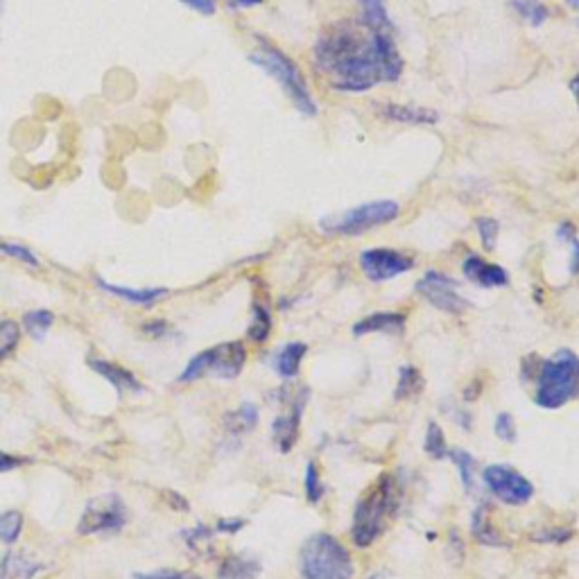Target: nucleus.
<instances>
[{"instance_id": "1", "label": "nucleus", "mask_w": 579, "mask_h": 579, "mask_svg": "<svg viewBox=\"0 0 579 579\" xmlns=\"http://www.w3.org/2000/svg\"><path fill=\"white\" fill-rule=\"evenodd\" d=\"M315 64L344 93H362L380 82H396L403 73L394 32H369L353 21H340L322 32L315 43Z\"/></svg>"}, {"instance_id": "2", "label": "nucleus", "mask_w": 579, "mask_h": 579, "mask_svg": "<svg viewBox=\"0 0 579 579\" xmlns=\"http://www.w3.org/2000/svg\"><path fill=\"white\" fill-rule=\"evenodd\" d=\"M399 507V487L390 473H383L367 489V494L358 500L353 509L351 539L358 548L374 546L376 539L387 530L390 518Z\"/></svg>"}, {"instance_id": "3", "label": "nucleus", "mask_w": 579, "mask_h": 579, "mask_svg": "<svg viewBox=\"0 0 579 579\" xmlns=\"http://www.w3.org/2000/svg\"><path fill=\"white\" fill-rule=\"evenodd\" d=\"M537 392L534 403L546 410H559L579 394V358L577 353L561 349L548 360H541L539 374L534 378Z\"/></svg>"}, {"instance_id": "4", "label": "nucleus", "mask_w": 579, "mask_h": 579, "mask_svg": "<svg viewBox=\"0 0 579 579\" xmlns=\"http://www.w3.org/2000/svg\"><path fill=\"white\" fill-rule=\"evenodd\" d=\"M299 568L304 579H353L356 564L351 552L333 534H313L301 548Z\"/></svg>"}, {"instance_id": "5", "label": "nucleus", "mask_w": 579, "mask_h": 579, "mask_svg": "<svg viewBox=\"0 0 579 579\" xmlns=\"http://www.w3.org/2000/svg\"><path fill=\"white\" fill-rule=\"evenodd\" d=\"M258 43H261V48L249 55V62L261 68V71H265L274 82H279L285 95H288V98L292 100V105H295L301 114L317 116V105H315L313 95H310V89L304 80V75H301L299 71V66L292 62L288 55H283L279 48L270 46L267 41H258Z\"/></svg>"}, {"instance_id": "6", "label": "nucleus", "mask_w": 579, "mask_h": 579, "mask_svg": "<svg viewBox=\"0 0 579 579\" xmlns=\"http://www.w3.org/2000/svg\"><path fill=\"white\" fill-rule=\"evenodd\" d=\"M247 365V349L243 342H222L218 347L206 349L188 362L186 369L179 374V383H195V380L211 374L222 380H233L243 374Z\"/></svg>"}, {"instance_id": "7", "label": "nucleus", "mask_w": 579, "mask_h": 579, "mask_svg": "<svg viewBox=\"0 0 579 579\" xmlns=\"http://www.w3.org/2000/svg\"><path fill=\"white\" fill-rule=\"evenodd\" d=\"M396 215H399V204L392 200H378L340 215H328L319 222V229L328 236H360V233L376 229L380 224L396 220Z\"/></svg>"}, {"instance_id": "8", "label": "nucleus", "mask_w": 579, "mask_h": 579, "mask_svg": "<svg viewBox=\"0 0 579 579\" xmlns=\"http://www.w3.org/2000/svg\"><path fill=\"white\" fill-rule=\"evenodd\" d=\"M127 525V509L118 494H105L86 503L77 532L84 537L91 534H116Z\"/></svg>"}, {"instance_id": "9", "label": "nucleus", "mask_w": 579, "mask_h": 579, "mask_svg": "<svg viewBox=\"0 0 579 579\" xmlns=\"http://www.w3.org/2000/svg\"><path fill=\"white\" fill-rule=\"evenodd\" d=\"M482 480H485L491 494L505 505L521 507L534 498V485L521 471H516L514 466L491 464L482 471Z\"/></svg>"}, {"instance_id": "10", "label": "nucleus", "mask_w": 579, "mask_h": 579, "mask_svg": "<svg viewBox=\"0 0 579 579\" xmlns=\"http://www.w3.org/2000/svg\"><path fill=\"white\" fill-rule=\"evenodd\" d=\"M417 292L428 304H432L437 310H444V313L462 315L464 310L471 308V301L457 292V281L444 272L430 270L423 274L421 281L417 283Z\"/></svg>"}, {"instance_id": "11", "label": "nucleus", "mask_w": 579, "mask_h": 579, "mask_svg": "<svg viewBox=\"0 0 579 579\" xmlns=\"http://www.w3.org/2000/svg\"><path fill=\"white\" fill-rule=\"evenodd\" d=\"M308 396H310L308 387H301V390L295 392V396H290L288 410H285L283 414H279V417H276L274 423H272L274 446H276V451L283 453V455H288L299 442L301 414H304Z\"/></svg>"}, {"instance_id": "12", "label": "nucleus", "mask_w": 579, "mask_h": 579, "mask_svg": "<svg viewBox=\"0 0 579 579\" xmlns=\"http://www.w3.org/2000/svg\"><path fill=\"white\" fill-rule=\"evenodd\" d=\"M360 267L367 279L383 283L410 272L414 267V258L403 252H394V249H367L360 256Z\"/></svg>"}, {"instance_id": "13", "label": "nucleus", "mask_w": 579, "mask_h": 579, "mask_svg": "<svg viewBox=\"0 0 579 579\" xmlns=\"http://www.w3.org/2000/svg\"><path fill=\"white\" fill-rule=\"evenodd\" d=\"M89 367L95 371V374H100L105 380H109L111 385L116 387L118 394H143L145 387L141 380H138L132 371L125 369L123 365H118V362H111V360H100V358H89Z\"/></svg>"}, {"instance_id": "14", "label": "nucleus", "mask_w": 579, "mask_h": 579, "mask_svg": "<svg viewBox=\"0 0 579 579\" xmlns=\"http://www.w3.org/2000/svg\"><path fill=\"white\" fill-rule=\"evenodd\" d=\"M464 276L482 288H503L509 283V274L500 265L485 261L480 256H469L464 261Z\"/></svg>"}, {"instance_id": "15", "label": "nucleus", "mask_w": 579, "mask_h": 579, "mask_svg": "<svg viewBox=\"0 0 579 579\" xmlns=\"http://www.w3.org/2000/svg\"><path fill=\"white\" fill-rule=\"evenodd\" d=\"M98 283V288L102 292H107V295H114L123 301H129V304L134 306H145L150 308L157 304V301L166 299L168 297V290L166 288H125V285H116V283H107L105 279H95Z\"/></svg>"}, {"instance_id": "16", "label": "nucleus", "mask_w": 579, "mask_h": 579, "mask_svg": "<svg viewBox=\"0 0 579 579\" xmlns=\"http://www.w3.org/2000/svg\"><path fill=\"white\" fill-rule=\"evenodd\" d=\"M378 111L385 118L394 120V123H403V125H437L439 123V114L426 107H412V105H378Z\"/></svg>"}, {"instance_id": "17", "label": "nucleus", "mask_w": 579, "mask_h": 579, "mask_svg": "<svg viewBox=\"0 0 579 579\" xmlns=\"http://www.w3.org/2000/svg\"><path fill=\"white\" fill-rule=\"evenodd\" d=\"M471 532H473V539L482 543V546H489V548L507 546L503 534L498 532V527L494 525V521H491L489 505H482V507L475 509L473 521H471Z\"/></svg>"}, {"instance_id": "18", "label": "nucleus", "mask_w": 579, "mask_h": 579, "mask_svg": "<svg viewBox=\"0 0 579 579\" xmlns=\"http://www.w3.org/2000/svg\"><path fill=\"white\" fill-rule=\"evenodd\" d=\"M405 315L401 313H376L353 326V335H369V333H403L405 328Z\"/></svg>"}, {"instance_id": "19", "label": "nucleus", "mask_w": 579, "mask_h": 579, "mask_svg": "<svg viewBox=\"0 0 579 579\" xmlns=\"http://www.w3.org/2000/svg\"><path fill=\"white\" fill-rule=\"evenodd\" d=\"M263 573L261 561L247 555H231L220 564L218 579H258Z\"/></svg>"}, {"instance_id": "20", "label": "nucleus", "mask_w": 579, "mask_h": 579, "mask_svg": "<svg viewBox=\"0 0 579 579\" xmlns=\"http://www.w3.org/2000/svg\"><path fill=\"white\" fill-rule=\"evenodd\" d=\"M308 353V347L304 342H288L285 347L279 351V356L274 360V369L276 374L285 380H292L299 376L301 371V362H304Z\"/></svg>"}, {"instance_id": "21", "label": "nucleus", "mask_w": 579, "mask_h": 579, "mask_svg": "<svg viewBox=\"0 0 579 579\" xmlns=\"http://www.w3.org/2000/svg\"><path fill=\"white\" fill-rule=\"evenodd\" d=\"M362 7L360 23L365 25L369 32H394V25L387 14L385 0H358Z\"/></svg>"}, {"instance_id": "22", "label": "nucleus", "mask_w": 579, "mask_h": 579, "mask_svg": "<svg viewBox=\"0 0 579 579\" xmlns=\"http://www.w3.org/2000/svg\"><path fill=\"white\" fill-rule=\"evenodd\" d=\"M258 426V408L254 403H243L238 410L224 414V428L229 435L240 437Z\"/></svg>"}, {"instance_id": "23", "label": "nucleus", "mask_w": 579, "mask_h": 579, "mask_svg": "<svg viewBox=\"0 0 579 579\" xmlns=\"http://www.w3.org/2000/svg\"><path fill=\"white\" fill-rule=\"evenodd\" d=\"M423 387H426V380H423L421 376V371L417 367H403L399 371V385H396V401H412V399H417V396H421L423 392Z\"/></svg>"}, {"instance_id": "24", "label": "nucleus", "mask_w": 579, "mask_h": 579, "mask_svg": "<svg viewBox=\"0 0 579 579\" xmlns=\"http://www.w3.org/2000/svg\"><path fill=\"white\" fill-rule=\"evenodd\" d=\"M272 333V313L267 304H261V301H256L252 306V324H249V340L256 342V344H263L267 342V337Z\"/></svg>"}, {"instance_id": "25", "label": "nucleus", "mask_w": 579, "mask_h": 579, "mask_svg": "<svg viewBox=\"0 0 579 579\" xmlns=\"http://www.w3.org/2000/svg\"><path fill=\"white\" fill-rule=\"evenodd\" d=\"M0 566H3L7 577H21V579H32L41 570V564H37V561L30 557L21 555V552L19 555H16V552L7 555L3 561H0Z\"/></svg>"}, {"instance_id": "26", "label": "nucleus", "mask_w": 579, "mask_h": 579, "mask_svg": "<svg viewBox=\"0 0 579 579\" xmlns=\"http://www.w3.org/2000/svg\"><path fill=\"white\" fill-rule=\"evenodd\" d=\"M55 324V315L50 310H32V313H25L23 317V328L28 331L32 340H43L48 335L50 328Z\"/></svg>"}, {"instance_id": "27", "label": "nucleus", "mask_w": 579, "mask_h": 579, "mask_svg": "<svg viewBox=\"0 0 579 579\" xmlns=\"http://www.w3.org/2000/svg\"><path fill=\"white\" fill-rule=\"evenodd\" d=\"M23 532V514L19 509H7L0 514V541L5 546H14Z\"/></svg>"}, {"instance_id": "28", "label": "nucleus", "mask_w": 579, "mask_h": 579, "mask_svg": "<svg viewBox=\"0 0 579 579\" xmlns=\"http://www.w3.org/2000/svg\"><path fill=\"white\" fill-rule=\"evenodd\" d=\"M512 7L525 23L534 25V28H539V25L546 23L550 16L548 7L539 3V0H512Z\"/></svg>"}, {"instance_id": "29", "label": "nucleus", "mask_w": 579, "mask_h": 579, "mask_svg": "<svg viewBox=\"0 0 579 579\" xmlns=\"http://www.w3.org/2000/svg\"><path fill=\"white\" fill-rule=\"evenodd\" d=\"M448 457H451V460L455 462L457 471H460L462 485L471 494L473 487H475V466H478V462H475V457L471 453L460 451V448H457V451H448Z\"/></svg>"}, {"instance_id": "30", "label": "nucleus", "mask_w": 579, "mask_h": 579, "mask_svg": "<svg viewBox=\"0 0 579 579\" xmlns=\"http://www.w3.org/2000/svg\"><path fill=\"white\" fill-rule=\"evenodd\" d=\"M423 448H426V453L432 457V460H444V457H448V444H446L444 430L439 428V423H435V421L428 423L426 442H423Z\"/></svg>"}, {"instance_id": "31", "label": "nucleus", "mask_w": 579, "mask_h": 579, "mask_svg": "<svg viewBox=\"0 0 579 579\" xmlns=\"http://www.w3.org/2000/svg\"><path fill=\"white\" fill-rule=\"evenodd\" d=\"M21 326L12 319H0V360H5L10 353L19 347Z\"/></svg>"}, {"instance_id": "32", "label": "nucleus", "mask_w": 579, "mask_h": 579, "mask_svg": "<svg viewBox=\"0 0 579 579\" xmlns=\"http://www.w3.org/2000/svg\"><path fill=\"white\" fill-rule=\"evenodd\" d=\"M557 238L561 243L570 245V274L577 276L579 274V240L575 236V227L573 224H561L557 229Z\"/></svg>"}, {"instance_id": "33", "label": "nucleus", "mask_w": 579, "mask_h": 579, "mask_svg": "<svg viewBox=\"0 0 579 579\" xmlns=\"http://www.w3.org/2000/svg\"><path fill=\"white\" fill-rule=\"evenodd\" d=\"M213 534H215V527L211 530V527H206V525H195L193 530H184L181 532V537L186 539V546L190 548V550H202V548H206L211 543V539H213Z\"/></svg>"}, {"instance_id": "34", "label": "nucleus", "mask_w": 579, "mask_h": 579, "mask_svg": "<svg viewBox=\"0 0 579 579\" xmlns=\"http://www.w3.org/2000/svg\"><path fill=\"white\" fill-rule=\"evenodd\" d=\"M306 496L308 503H319L324 496V485L319 478V466L315 462H308L306 466Z\"/></svg>"}, {"instance_id": "35", "label": "nucleus", "mask_w": 579, "mask_h": 579, "mask_svg": "<svg viewBox=\"0 0 579 579\" xmlns=\"http://www.w3.org/2000/svg\"><path fill=\"white\" fill-rule=\"evenodd\" d=\"M494 430L498 439H503L507 444H514L516 437H518V430H516V421L509 412H500L496 414V423H494Z\"/></svg>"}, {"instance_id": "36", "label": "nucleus", "mask_w": 579, "mask_h": 579, "mask_svg": "<svg viewBox=\"0 0 579 579\" xmlns=\"http://www.w3.org/2000/svg\"><path fill=\"white\" fill-rule=\"evenodd\" d=\"M475 227H478V233H480L482 245H485L487 252H491V249L496 247L498 231H500L498 220H494V218H478V222H475Z\"/></svg>"}, {"instance_id": "37", "label": "nucleus", "mask_w": 579, "mask_h": 579, "mask_svg": "<svg viewBox=\"0 0 579 579\" xmlns=\"http://www.w3.org/2000/svg\"><path fill=\"white\" fill-rule=\"evenodd\" d=\"M0 254L5 256H12V258H19V261L28 263L30 267H41L37 254H32L28 247L23 245H16V243H0Z\"/></svg>"}, {"instance_id": "38", "label": "nucleus", "mask_w": 579, "mask_h": 579, "mask_svg": "<svg viewBox=\"0 0 579 579\" xmlns=\"http://www.w3.org/2000/svg\"><path fill=\"white\" fill-rule=\"evenodd\" d=\"M136 579H204L202 575L190 573V570H157V573L136 575Z\"/></svg>"}, {"instance_id": "39", "label": "nucleus", "mask_w": 579, "mask_h": 579, "mask_svg": "<svg viewBox=\"0 0 579 579\" xmlns=\"http://www.w3.org/2000/svg\"><path fill=\"white\" fill-rule=\"evenodd\" d=\"M30 460L28 457H19V455H10L5 451H0V473H10L14 469H19V466L28 464Z\"/></svg>"}, {"instance_id": "40", "label": "nucleus", "mask_w": 579, "mask_h": 579, "mask_svg": "<svg viewBox=\"0 0 579 579\" xmlns=\"http://www.w3.org/2000/svg\"><path fill=\"white\" fill-rule=\"evenodd\" d=\"M247 525V521L243 518H220L218 523H215V532H222V534H236L243 530Z\"/></svg>"}, {"instance_id": "41", "label": "nucleus", "mask_w": 579, "mask_h": 579, "mask_svg": "<svg viewBox=\"0 0 579 579\" xmlns=\"http://www.w3.org/2000/svg\"><path fill=\"white\" fill-rule=\"evenodd\" d=\"M179 3H184L190 10L200 12L204 16H213L215 10H218V5H215V0H179Z\"/></svg>"}, {"instance_id": "42", "label": "nucleus", "mask_w": 579, "mask_h": 579, "mask_svg": "<svg viewBox=\"0 0 579 579\" xmlns=\"http://www.w3.org/2000/svg\"><path fill=\"white\" fill-rule=\"evenodd\" d=\"M570 537H573V532L570 530H546L543 534H539V541L541 543H566Z\"/></svg>"}, {"instance_id": "43", "label": "nucleus", "mask_w": 579, "mask_h": 579, "mask_svg": "<svg viewBox=\"0 0 579 579\" xmlns=\"http://www.w3.org/2000/svg\"><path fill=\"white\" fill-rule=\"evenodd\" d=\"M166 500L170 503L172 509H177V512H188L190 505L184 496H179L177 491H166Z\"/></svg>"}, {"instance_id": "44", "label": "nucleus", "mask_w": 579, "mask_h": 579, "mask_svg": "<svg viewBox=\"0 0 579 579\" xmlns=\"http://www.w3.org/2000/svg\"><path fill=\"white\" fill-rule=\"evenodd\" d=\"M143 333H148L152 337H166L170 333V326L166 322H150L143 324Z\"/></svg>"}, {"instance_id": "45", "label": "nucleus", "mask_w": 579, "mask_h": 579, "mask_svg": "<svg viewBox=\"0 0 579 579\" xmlns=\"http://www.w3.org/2000/svg\"><path fill=\"white\" fill-rule=\"evenodd\" d=\"M236 7H256V5H263L265 0H231Z\"/></svg>"}, {"instance_id": "46", "label": "nucleus", "mask_w": 579, "mask_h": 579, "mask_svg": "<svg viewBox=\"0 0 579 579\" xmlns=\"http://www.w3.org/2000/svg\"><path fill=\"white\" fill-rule=\"evenodd\" d=\"M570 91H573V95H575V100H577V107H579V73L573 77V80H570Z\"/></svg>"}, {"instance_id": "47", "label": "nucleus", "mask_w": 579, "mask_h": 579, "mask_svg": "<svg viewBox=\"0 0 579 579\" xmlns=\"http://www.w3.org/2000/svg\"><path fill=\"white\" fill-rule=\"evenodd\" d=\"M566 5L570 10H579V0H566Z\"/></svg>"}, {"instance_id": "48", "label": "nucleus", "mask_w": 579, "mask_h": 579, "mask_svg": "<svg viewBox=\"0 0 579 579\" xmlns=\"http://www.w3.org/2000/svg\"><path fill=\"white\" fill-rule=\"evenodd\" d=\"M0 579H10V577H7V575H5V570H3V566H0Z\"/></svg>"}, {"instance_id": "49", "label": "nucleus", "mask_w": 579, "mask_h": 579, "mask_svg": "<svg viewBox=\"0 0 579 579\" xmlns=\"http://www.w3.org/2000/svg\"><path fill=\"white\" fill-rule=\"evenodd\" d=\"M3 5H5V0H0V14H3Z\"/></svg>"}]
</instances>
